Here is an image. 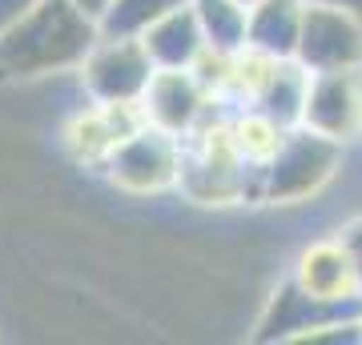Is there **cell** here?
<instances>
[{
	"label": "cell",
	"mask_w": 362,
	"mask_h": 345,
	"mask_svg": "<svg viewBox=\"0 0 362 345\" xmlns=\"http://www.w3.org/2000/svg\"><path fill=\"white\" fill-rule=\"evenodd\" d=\"M238 4H246V8H254V4H258V0H238Z\"/></svg>",
	"instance_id": "19"
},
{
	"label": "cell",
	"mask_w": 362,
	"mask_h": 345,
	"mask_svg": "<svg viewBox=\"0 0 362 345\" xmlns=\"http://www.w3.org/2000/svg\"><path fill=\"white\" fill-rule=\"evenodd\" d=\"M101 28L73 0H40L8 32H0V73L16 80L77 73Z\"/></svg>",
	"instance_id": "1"
},
{
	"label": "cell",
	"mask_w": 362,
	"mask_h": 345,
	"mask_svg": "<svg viewBox=\"0 0 362 345\" xmlns=\"http://www.w3.org/2000/svg\"><path fill=\"white\" fill-rule=\"evenodd\" d=\"M338 237L346 241V249L354 253V261H358V273H362V213H354L350 221H342V225H338Z\"/></svg>",
	"instance_id": "15"
},
{
	"label": "cell",
	"mask_w": 362,
	"mask_h": 345,
	"mask_svg": "<svg viewBox=\"0 0 362 345\" xmlns=\"http://www.w3.org/2000/svg\"><path fill=\"white\" fill-rule=\"evenodd\" d=\"M306 85H310V68L302 61H294V56H286L278 64V73H274L266 97L258 101V109L270 113L278 125L298 128L302 125V104H306Z\"/></svg>",
	"instance_id": "12"
},
{
	"label": "cell",
	"mask_w": 362,
	"mask_h": 345,
	"mask_svg": "<svg viewBox=\"0 0 362 345\" xmlns=\"http://www.w3.org/2000/svg\"><path fill=\"white\" fill-rule=\"evenodd\" d=\"M141 44L157 68H189L206 49V32L194 13V0H185L165 16H157L153 25L141 32Z\"/></svg>",
	"instance_id": "9"
},
{
	"label": "cell",
	"mask_w": 362,
	"mask_h": 345,
	"mask_svg": "<svg viewBox=\"0 0 362 345\" xmlns=\"http://www.w3.org/2000/svg\"><path fill=\"white\" fill-rule=\"evenodd\" d=\"M218 109V101L202 89V80L194 77V68H153V77L141 92V116L145 125H157L173 133V137H189L209 113Z\"/></svg>",
	"instance_id": "8"
},
{
	"label": "cell",
	"mask_w": 362,
	"mask_h": 345,
	"mask_svg": "<svg viewBox=\"0 0 362 345\" xmlns=\"http://www.w3.org/2000/svg\"><path fill=\"white\" fill-rule=\"evenodd\" d=\"M177 4H185V0H109L97 28L109 37H141L157 16H165Z\"/></svg>",
	"instance_id": "14"
},
{
	"label": "cell",
	"mask_w": 362,
	"mask_h": 345,
	"mask_svg": "<svg viewBox=\"0 0 362 345\" xmlns=\"http://www.w3.org/2000/svg\"><path fill=\"white\" fill-rule=\"evenodd\" d=\"M194 13L202 20L206 44H218V49H242L246 44V4H238V0H194Z\"/></svg>",
	"instance_id": "13"
},
{
	"label": "cell",
	"mask_w": 362,
	"mask_h": 345,
	"mask_svg": "<svg viewBox=\"0 0 362 345\" xmlns=\"http://www.w3.org/2000/svg\"><path fill=\"white\" fill-rule=\"evenodd\" d=\"M302 125L346 149L362 141V64L314 68L302 104Z\"/></svg>",
	"instance_id": "6"
},
{
	"label": "cell",
	"mask_w": 362,
	"mask_h": 345,
	"mask_svg": "<svg viewBox=\"0 0 362 345\" xmlns=\"http://www.w3.org/2000/svg\"><path fill=\"white\" fill-rule=\"evenodd\" d=\"M73 4H77L81 13H89L93 20H101V13L109 8V0H73Z\"/></svg>",
	"instance_id": "17"
},
{
	"label": "cell",
	"mask_w": 362,
	"mask_h": 345,
	"mask_svg": "<svg viewBox=\"0 0 362 345\" xmlns=\"http://www.w3.org/2000/svg\"><path fill=\"white\" fill-rule=\"evenodd\" d=\"M230 125H233V141H238V153L254 173L270 165L278 149H282L286 133L290 128L278 125L270 113H262L258 104H242V109H230Z\"/></svg>",
	"instance_id": "11"
},
{
	"label": "cell",
	"mask_w": 362,
	"mask_h": 345,
	"mask_svg": "<svg viewBox=\"0 0 362 345\" xmlns=\"http://www.w3.org/2000/svg\"><path fill=\"white\" fill-rule=\"evenodd\" d=\"M153 68L157 64L149 61L141 37H109V32H101L73 77L81 80L85 101L141 104V92L153 77Z\"/></svg>",
	"instance_id": "4"
},
{
	"label": "cell",
	"mask_w": 362,
	"mask_h": 345,
	"mask_svg": "<svg viewBox=\"0 0 362 345\" xmlns=\"http://www.w3.org/2000/svg\"><path fill=\"white\" fill-rule=\"evenodd\" d=\"M185 165V141L157 125H137L121 137L105 161V177L125 197H165L177 189Z\"/></svg>",
	"instance_id": "3"
},
{
	"label": "cell",
	"mask_w": 362,
	"mask_h": 345,
	"mask_svg": "<svg viewBox=\"0 0 362 345\" xmlns=\"http://www.w3.org/2000/svg\"><path fill=\"white\" fill-rule=\"evenodd\" d=\"M294 61H302L310 73L314 68L362 64V16L350 13V8H338V4L306 0Z\"/></svg>",
	"instance_id": "7"
},
{
	"label": "cell",
	"mask_w": 362,
	"mask_h": 345,
	"mask_svg": "<svg viewBox=\"0 0 362 345\" xmlns=\"http://www.w3.org/2000/svg\"><path fill=\"white\" fill-rule=\"evenodd\" d=\"M290 285L298 293H306L318 305L330 309H358L362 301V273L354 253L346 249V241L334 233L310 237L290 261Z\"/></svg>",
	"instance_id": "5"
},
{
	"label": "cell",
	"mask_w": 362,
	"mask_h": 345,
	"mask_svg": "<svg viewBox=\"0 0 362 345\" xmlns=\"http://www.w3.org/2000/svg\"><path fill=\"white\" fill-rule=\"evenodd\" d=\"M346 165V145L330 141L314 128L298 125L286 133L282 149L258 173V205L290 209V205L318 201Z\"/></svg>",
	"instance_id": "2"
},
{
	"label": "cell",
	"mask_w": 362,
	"mask_h": 345,
	"mask_svg": "<svg viewBox=\"0 0 362 345\" xmlns=\"http://www.w3.org/2000/svg\"><path fill=\"white\" fill-rule=\"evenodd\" d=\"M358 325H362V301H358Z\"/></svg>",
	"instance_id": "20"
},
{
	"label": "cell",
	"mask_w": 362,
	"mask_h": 345,
	"mask_svg": "<svg viewBox=\"0 0 362 345\" xmlns=\"http://www.w3.org/2000/svg\"><path fill=\"white\" fill-rule=\"evenodd\" d=\"M37 4L40 0H0V32H8V28H13L21 16L33 13Z\"/></svg>",
	"instance_id": "16"
},
{
	"label": "cell",
	"mask_w": 362,
	"mask_h": 345,
	"mask_svg": "<svg viewBox=\"0 0 362 345\" xmlns=\"http://www.w3.org/2000/svg\"><path fill=\"white\" fill-rule=\"evenodd\" d=\"M318 4H338V8H350V13L362 16V0H318Z\"/></svg>",
	"instance_id": "18"
},
{
	"label": "cell",
	"mask_w": 362,
	"mask_h": 345,
	"mask_svg": "<svg viewBox=\"0 0 362 345\" xmlns=\"http://www.w3.org/2000/svg\"><path fill=\"white\" fill-rule=\"evenodd\" d=\"M302 13H306V0H258L246 20V44L266 49L274 56H294Z\"/></svg>",
	"instance_id": "10"
}]
</instances>
